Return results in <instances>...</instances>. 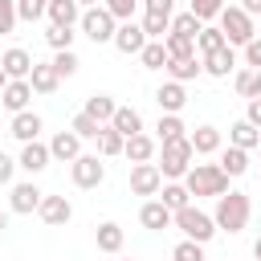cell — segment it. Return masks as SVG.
Instances as JSON below:
<instances>
[{"mask_svg":"<svg viewBox=\"0 0 261 261\" xmlns=\"http://www.w3.org/2000/svg\"><path fill=\"white\" fill-rule=\"evenodd\" d=\"M184 188H188V196H224L228 175L220 171V163H192L184 171Z\"/></svg>","mask_w":261,"mask_h":261,"instance_id":"obj_1","label":"cell"},{"mask_svg":"<svg viewBox=\"0 0 261 261\" xmlns=\"http://www.w3.org/2000/svg\"><path fill=\"white\" fill-rule=\"evenodd\" d=\"M192 159H196V151H192V143H188V135H179V139H167V143H159V175L163 179H184V171L192 167Z\"/></svg>","mask_w":261,"mask_h":261,"instance_id":"obj_2","label":"cell"},{"mask_svg":"<svg viewBox=\"0 0 261 261\" xmlns=\"http://www.w3.org/2000/svg\"><path fill=\"white\" fill-rule=\"evenodd\" d=\"M249 212H253V204H249L245 192H224V196H216L212 220H216V228H224V232H241V228L249 224Z\"/></svg>","mask_w":261,"mask_h":261,"instance_id":"obj_3","label":"cell"},{"mask_svg":"<svg viewBox=\"0 0 261 261\" xmlns=\"http://www.w3.org/2000/svg\"><path fill=\"white\" fill-rule=\"evenodd\" d=\"M171 224L188 237V241H200V245H208L212 237H216V220L208 216V212H200L196 204H184V208H175L171 212Z\"/></svg>","mask_w":261,"mask_h":261,"instance_id":"obj_4","label":"cell"},{"mask_svg":"<svg viewBox=\"0 0 261 261\" xmlns=\"http://www.w3.org/2000/svg\"><path fill=\"white\" fill-rule=\"evenodd\" d=\"M216 20H220V33H224L228 45H249V41L257 37V24H253V16H249L241 4H224Z\"/></svg>","mask_w":261,"mask_h":261,"instance_id":"obj_5","label":"cell"},{"mask_svg":"<svg viewBox=\"0 0 261 261\" xmlns=\"http://www.w3.org/2000/svg\"><path fill=\"white\" fill-rule=\"evenodd\" d=\"M77 29L94 41V45H106V41H114V29H118V20L102 8V4H90V8H82V20H77Z\"/></svg>","mask_w":261,"mask_h":261,"instance_id":"obj_6","label":"cell"},{"mask_svg":"<svg viewBox=\"0 0 261 261\" xmlns=\"http://www.w3.org/2000/svg\"><path fill=\"white\" fill-rule=\"evenodd\" d=\"M69 175H73V184L77 188H98L102 179H106V163H102V155H77L73 163H69Z\"/></svg>","mask_w":261,"mask_h":261,"instance_id":"obj_7","label":"cell"},{"mask_svg":"<svg viewBox=\"0 0 261 261\" xmlns=\"http://www.w3.org/2000/svg\"><path fill=\"white\" fill-rule=\"evenodd\" d=\"M163 188V175L155 163H130V192L135 196H159Z\"/></svg>","mask_w":261,"mask_h":261,"instance_id":"obj_8","label":"cell"},{"mask_svg":"<svg viewBox=\"0 0 261 261\" xmlns=\"http://www.w3.org/2000/svg\"><path fill=\"white\" fill-rule=\"evenodd\" d=\"M110 45H114L118 53H126V57H130V53L139 57V49L147 45V33H143V24H135V20H122V24L114 29V41H110Z\"/></svg>","mask_w":261,"mask_h":261,"instance_id":"obj_9","label":"cell"},{"mask_svg":"<svg viewBox=\"0 0 261 261\" xmlns=\"http://www.w3.org/2000/svg\"><path fill=\"white\" fill-rule=\"evenodd\" d=\"M41 188L29 179V184H16L12 188V196H8V212H16V216H29V212H37L41 208Z\"/></svg>","mask_w":261,"mask_h":261,"instance_id":"obj_10","label":"cell"},{"mask_svg":"<svg viewBox=\"0 0 261 261\" xmlns=\"http://www.w3.org/2000/svg\"><path fill=\"white\" fill-rule=\"evenodd\" d=\"M37 216H41L49 228H61V224H69L73 208H69V200H65V196H41V208H37Z\"/></svg>","mask_w":261,"mask_h":261,"instance_id":"obj_11","label":"cell"},{"mask_svg":"<svg viewBox=\"0 0 261 261\" xmlns=\"http://www.w3.org/2000/svg\"><path fill=\"white\" fill-rule=\"evenodd\" d=\"M0 69L8 73V82H12V77H29V69H33V53L20 49V45H12V49L0 53Z\"/></svg>","mask_w":261,"mask_h":261,"instance_id":"obj_12","label":"cell"},{"mask_svg":"<svg viewBox=\"0 0 261 261\" xmlns=\"http://www.w3.org/2000/svg\"><path fill=\"white\" fill-rule=\"evenodd\" d=\"M204 73H212V77H228L232 69H237V53H232V45H220V49H212V53H204Z\"/></svg>","mask_w":261,"mask_h":261,"instance_id":"obj_13","label":"cell"},{"mask_svg":"<svg viewBox=\"0 0 261 261\" xmlns=\"http://www.w3.org/2000/svg\"><path fill=\"white\" fill-rule=\"evenodd\" d=\"M29 98H33V86H29V77H12V82L0 90V102H4L12 114L29 110Z\"/></svg>","mask_w":261,"mask_h":261,"instance_id":"obj_14","label":"cell"},{"mask_svg":"<svg viewBox=\"0 0 261 261\" xmlns=\"http://www.w3.org/2000/svg\"><path fill=\"white\" fill-rule=\"evenodd\" d=\"M155 102H159L163 114H179V110L188 106V90H184V82H163V86L155 90Z\"/></svg>","mask_w":261,"mask_h":261,"instance_id":"obj_15","label":"cell"},{"mask_svg":"<svg viewBox=\"0 0 261 261\" xmlns=\"http://www.w3.org/2000/svg\"><path fill=\"white\" fill-rule=\"evenodd\" d=\"M49 159H53V155H49V147L33 139V143H24V147H20V159H16V167H24L29 175H41V171L49 167Z\"/></svg>","mask_w":261,"mask_h":261,"instance_id":"obj_16","label":"cell"},{"mask_svg":"<svg viewBox=\"0 0 261 261\" xmlns=\"http://www.w3.org/2000/svg\"><path fill=\"white\" fill-rule=\"evenodd\" d=\"M139 224L151 228V232H163V228H171V208H167L163 200H147V204L139 208Z\"/></svg>","mask_w":261,"mask_h":261,"instance_id":"obj_17","label":"cell"},{"mask_svg":"<svg viewBox=\"0 0 261 261\" xmlns=\"http://www.w3.org/2000/svg\"><path fill=\"white\" fill-rule=\"evenodd\" d=\"M49 155L61 159V163H73V159L82 155V139H77L73 130H57V135L49 139Z\"/></svg>","mask_w":261,"mask_h":261,"instance_id":"obj_18","label":"cell"},{"mask_svg":"<svg viewBox=\"0 0 261 261\" xmlns=\"http://www.w3.org/2000/svg\"><path fill=\"white\" fill-rule=\"evenodd\" d=\"M155 151H159V143H155L151 135H143V130H139V135H130V139L122 143V155H126L130 163H151V159H155Z\"/></svg>","mask_w":261,"mask_h":261,"instance_id":"obj_19","label":"cell"},{"mask_svg":"<svg viewBox=\"0 0 261 261\" xmlns=\"http://www.w3.org/2000/svg\"><path fill=\"white\" fill-rule=\"evenodd\" d=\"M41 114H33V110H20V114H12V126H8V135L12 139H20V143H33L37 135H41Z\"/></svg>","mask_w":261,"mask_h":261,"instance_id":"obj_20","label":"cell"},{"mask_svg":"<svg viewBox=\"0 0 261 261\" xmlns=\"http://www.w3.org/2000/svg\"><path fill=\"white\" fill-rule=\"evenodd\" d=\"M45 16H49V24H65V29H73V24L82 20V4H77V0H49Z\"/></svg>","mask_w":261,"mask_h":261,"instance_id":"obj_21","label":"cell"},{"mask_svg":"<svg viewBox=\"0 0 261 261\" xmlns=\"http://www.w3.org/2000/svg\"><path fill=\"white\" fill-rule=\"evenodd\" d=\"M29 86H33V94H53V90L61 86V77H57L53 61H49V65L33 61V69H29Z\"/></svg>","mask_w":261,"mask_h":261,"instance_id":"obj_22","label":"cell"},{"mask_svg":"<svg viewBox=\"0 0 261 261\" xmlns=\"http://www.w3.org/2000/svg\"><path fill=\"white\" fill-rule=\"evenodd\" d=\"M228 143L241 147V151H253V147H261V126H253L249 118H241V122L228 126Z\"/></svg>","mask_w":261,"mask_h":261,"instance_id":"obj_23","label":"cell"},{"mask_svg":"<svg viewBox=\"0 0 261 261\" xmlns=\"http://www.w3.org/2000/svg\"><path fill=\"white\" fill-rule=\"evenodd\" d=\"M188 143H192V151H196V155H216V151L224 147V139H220V130H216V126H196V130L188 135Z\"/></svg>","mask_w":261,"mask_h":261,"instance_id":"obj_24","label":"cell"},{"mask_svg":"<svg viewBox=\"0 0 261 261\" xmlns=\"http://www.w3.org/2000/svg\"><path fill=\"white\" fill-rule=\"evenodd\" d=\"M94 241H98V253H106V257H114L118 249H122V241H126V232L114 224V220H106V224H98L94 228Z\"/></svg>","mask_w":261,"mask_h":261,"instance_id":"obj_25","label":"cell"},{"mask_svg":"<svg viewBox=\"0 0 261 261\" xmlns=\"http://www.w3.org/2000/svg\"><path fill=\"white\" fill-rule=\"evenodd\" d=\"M110 126H114L122 139H130V135H139V130H143V114H139L135 106H118V110H114V118H110Z\"/></svg>","mask_w":261,"mask_h":261,"instance_id":"obj_26","label":"cell"},{"mask_svg":"<svg viewBox=\"0 0 261 261\" xmlns=\"http://www.w3.org/2000/svg\"><path fill=\"white\" fill-rule=\"evenodd\" d=\"M220 171H224L228 179L245 175V171H249V151H241V147H232V143H228V147L220 151Z\"/></svg>","mask_w":261,"mask_h":261,"instance_id":"obj_27","label":"cell"},{"mask_svg":"<svg viewBox=\"0 0 261 261\" xmlns=\"http://www.w3.org/2000/svg\"><path fill=\"white\" fill-rule=\"evenodd\" d=\"M163 69L171 73V82H192V77H200V73H204V65H200V57H196V53H192V57H175V61H167Z\"/></svg>","mask_w":261,"mask_h":261,"instance_id":"obj_28","label":"cell"},{"mask_svg":"<svg viewBox=\"0 0 261 261\" xmlns=\"http://www.w3.org/2000/svg\"><path fill=\"white\" fill-rule=\"evenodd\" d=\"M114 110H118V102H114L110 94H94V98H86V114H90L94 122H102V126L114 118Z\"/></svg>","mask_w":261,"mask_h":261,"instance_id":"obj_29","label":"cell"},{"mask_svg":"<svg viewBox=\"0 0 261 261\" xmlns=\"http://www.w3.org/2000/svg\"><path fill=\"white\" fill-rule=\"evenodd\" d=\"M94 143H98V155H102V159H114V155H122V143H126V139L106 122V126L98 130V139H94Z\"/></svg>","mask_w":261,"mask_h":261,"instance_id":"obj_30","label":"cell"},{"mask_svg":"<svg viewBox=\"0 0 261 261\" xmlns=\"http://www.w3.org/2000/svg\"><path fill=\"white\" fill-rule=\"evenodd\" d=\"M143 33H147V41H163L167 33H171V16H163V12H143Z\"/></svg>","mask_w":261,"mask_h":261,"instance_id":"obj_31","label":"cell"},{"mask_svg":"<svg viewBox=\"0 0 261 261\" xmlns=\"http://www.w3.org/2000/svg\"><path fill=\"white\" fill-rule=\"evenodd\" d=\"M188 126H184V118L179 114H159V122H155V143H167V139H179Z\"/></svg>","mask_w":261,"mask_h":261,"instance_id":"obj_32","label":"cell"},{"mask_svg":"<svg viewBox=\"0 0 261 261\" xmlns=\"http://www.w3.org/2000/svg\"><path fill=\"white\" fill-rule=\"evenodd\" d=\"M163 49H167V61H175V57H192L196 53V41L192 37H179V33H167L163 37Z\"/></svg>","mask_w":261,"mask_h":261,"instance_id":"obj_33","label":"cell"},{"mask_svg":"<svg viewBox=\"0 0 261 261\" xmlns=\"http://www.w3.org/2000/svg\"><path fill=\"white\" fill-rule=\"evenodd\" d=\"M139 61H143V69H163V65H167V49H163V41H147V45L139 49Z\"/></svg>","mask_w":261,"mask_h":261,"instance_id":"obj_34","label":"cell"},{"mask_svg":"<svg viewBox=\"0 0 261 261\" xmlns=\"http://www.w3.org/2000/svg\"><path fill=\"white\" fill-rule=\"evenodd\" d=\"M159 200H163V204H167L171 212H175V208H184V204H192V196H188V188H184L179 179L163 184V188H159Z\"/></svg>","mask_w":261,"mask_h":261,"instance_id":"obj_35","label":"cell"},{"mask_svg":"<svg viewBox=\"0 0 261 261\" xmlns=\"http://www.w3.org/2000/svg\"><path fill=\"white\" fill-rule=\"evenodd\" d=\"M232 86H237L241 98H261V69H241Z\"/></svg>","mask_w":261,"mask_h":261,"instance_id":"obj_36","label":"cell"},{"mask_svg":"<svg viewBox=\"0 0 261 261\" xmlns=\"http://www.w3.org/2000/svg\"><path fill=\"white\" fill-rule=\"evenodd\" d=\"M73 37H77V33L65 29V24H49V29H45V45H49L53 53H57V49H73Z\"/></svg>","mask_w":261,"mask_h":261,"instance_id":"obj_37","label":"cell"},{"mask_svg":"<svg viewBox=\"0 0 261 261\" xmlns=\"http://www.w3.org/2000/svg\"><path fill=\"white\" fill-rule=\"evenodd\" d=\"M220 45H228L224 33H220V24H204V29L196 33V49H200V53H212V49H220Z\"/></svg>","mask_w":261,"mask_h":261,"instance_id":"obj_38","label":"cell"},{"mask_svg":"<svg viewBox=\"0 0 261 261\" xmlns=\"http://www.w3.org/2000/svg\"><path fill=\"white\" fill-rule=\"evenodd\" d=\"M204 29V20L200 16H192V12H179V16H171V33H179V37H192L196 41V33Z\"/></svg>","mask_w":261,"mask_h":261,"instance_id":"obj_39","label":"cell"},{"mask_svg":"<svg viewBox=\"0 0 261 261\" xmlns=\"http://www.w3.org/2000/svg\"><path fill=\"white\" fill-rule=\"evenodd\" d=\"M171 261H208V257H204V245H200V241H188V237H184V241L171 249Z\"/></svg>","mask_w":261,"mask_h":261,"instance_id":"obj_40","label":"cell"},{"mask_svg":"<svg viewBox=\"0 0 261 261\" xmlns=\"http://www.w3.org/2000/svg\"><path fill=\"white\" fill-rule=\"evenodd\" d=\"M77 53L73 49H57V57H53V69H57V77H73L77 73Z\"/></svg>","mask_w":261,"mask_h":261,"instance_id":"obj_41","label":"cell"},{"mask_svg":"<svg viewBox=\"0 0 261 261\" xmlns=\"http://www.w3.org/2000/svg\"><path fill=\"white\" fill-rule=\"evenodd\" d=\"M69 130L77 135V139H98V130H102V122H94L86 110L82 114H73V122H69Z\"/></svg>","mask_w":261,"mask_h":261,"instance_id":"obj_42","label":"cell"},{"mask_svg":"<svg viewBox=\"0 0 261 261\" xmlns=\"http://www.w3.org/2000/svg\"><path fill=\"white\" fill-rule=\"evenodd\" d=\"M220 8H224V0H192V8H188V12H192V16H200V20L208 24V20H216V16H220Z\"/></svg>","mask_w":261,"mask_h":261,"instance_id":"obj_43","label":"cell"},{"mask_svg":"<svg viewBox=\"0 0 261 261\" xmlns=\"http://www.w3.org/2000/svg\"><path fill=\"white\" fill-rule=\"evenodd\" d=\"M102 8H106L114 20H135V8H139V0H102Z\"/></svg>","mask_w":261,"mask_h":261,"instance_id":"obj_44","label":"cell"},{"mask_svg":"<svg viewBox=\"0 0 261 261\" xmlns=\"http://www.w3.org/2000/svg\"><path fill=\"white\" fill-rule=\"evenodd\" d=\"M49 8V0H16V16L20 20H41Z\"/></svg>","mask_w":261,"mask_h":261,"instance_id":"obj_45","label":"cell"},{"mask_svg":"<svg viewBox=\"0 0 261 261\" xmlns=\"http://www.w3.org/2000/svg\"><path fill=\"white\" fill-rule=\"evenodd\" d=\"M16 20H20V16H16V0H0V37L12 33Z\"/></svg>","mask_w":261,"mask_h":261,"instance_id":"obj_46","label":"cell"},{"mask_svg":"<svg viewBox=\"0 0 261 261\" xmlns=\"http://www.w3.org/2000/svg\"><path fill=\"white\" fill-rule=\"evenodd\" d=\"M147 12H163V16H175V0H139Z\"/></svg>","mask_w":261,"mask_h":261,"instance_id":"obj_47","label":"cell"},{"mask_svg":"<svg viewBox=\"0 0 261 261\" xmlns=\"http://www.w3.org/2000/svg\"><path fill=\"white\" fill-rule=\"evenodd\" d=\"M245 61H249L253 69H261V37H253V41L245 45Z\"/></svg>","mask_w":261,"mask_h":261,"instance_id":"obj_48","label":"cell"},{"mask_svg":"<svg viewBox=\"0 0 261 261\" xmlns=\"http://www.w3.org/2000/svg\"><path fill=\"white\" fill-rule=\"evenodd\" d=\"M12 171H16V159H8V155L0 151V184H8V179H12Z\"/></svg>","mask_w":261,"mask_h":261,"instance_id":"obj_49","label":"cell"},{"mask_svg":"<svg viewBox=\"0 0 261 261\" xmlns=\"http://www.w3.org/2000/svg\"><path fill=\"white\" fill-rule=\"evenodd\" d=\"M245 118H249L253 126H261V98H249V110H245Z\"/></svg>","mask_w":261,"mask_h":261,"instance_id":"obj_50","label":"cell"},{"mask_svg":"<svg viewBox=\"0 0 261 261\" xmlns=\"http://www.w3.org/2000/svg\"><path fill=\"white\" fill-rule=\"evenodd\" d=\"M241 8H245L249 16H261V0H241Z\"/></svg>","mask_w":261,"mask_h":261,"instance_id":"obj_51","label":"cell"},{"mask_svg":"<svg viewBox=\"0 0 261 261\" xmlns=\"http://www.w3.org/2000/svg\"><path fill=\"white\" fill-rule=\"evenodd\" d=\"M4 228H8V212L0 208V232H4Z\"/></svg>","mask_w":261,"mask_h":261,"instance_id":"obj_52","label":"cell"},{"mask_svg":"<svg viewBox=\"0 0 261 261\" xmlns=\"http://www.w3.org/2000/svg\"><path fill=\"white\" fill-rule=\"evenodd\" d=\"M4 86H8V73H4V69H0V90H4Z\"/></svg>","mask_w":261,"mask_h":261,"instance_id":"obj_53","label":"cell"},{"mask_svg":"<svg viewBox=\"0 0 261 261\" xmlns=\"http://www.w3.org/2000/svg\"><path fill=\"white\" fill-rule=\"evenodd\" d=\"M253 257H257V261H261V241H257V245H253Z\"/></svg>","mask_w":261,"mask_h":261,"instance_id":"obj_54","label":"cell"},{"mask_svg":"<svg viewBox=\"0 0 261 261\" xmlns=\"http://www.w3.org/2000/svg\"><path fill=\"white\" fill-rule=\"evenodd\" d=\"M77 4H86V8H90V4H98V0H77Z\"/></svg>","mask_w":261,"mask_h":261,"instance_id":"obj_55","label":"cell"}]
</instances>
